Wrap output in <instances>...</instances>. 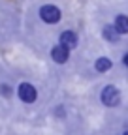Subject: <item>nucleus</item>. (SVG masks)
<instances>
[{
    "instance_id": "f257e3e1",
    "label": "nucleus",
    "mask_w": 128,
    "mask_h": 135,
    "mask_svg": "<svg viewBox=\"0 0 128 135\" xmlns=\"http://www.w3.org/2000/svg\"><path fill=\"white\" fill-rule=\"evenodd\" d=\"M100 99L106 107H117L119 101H121V94L113 84H107V86H104V90L100 94Z\"/></svg>"
},
{
    "instance_id": "9b49d317",
    "label": "nucleus",
    "mask_w": 128,
    "mask_h": 135,
    "mask_svg": "<svg viewBox=\"0 0 128 135\" xmlns=\"http://www.w3.org/2000/svg\"><path fill=\"white\" fill-rule=\"evenodd\" d=\"M122 135H128V129H126V131H124V133H122Z\"/></svg>"
},
{
    "instance_id": "1a4fd4ad",
    "label": "nucleus",
    "mask_w": 128,
    "mask_h": 135,
    "mask_svg": "<svg viewBox=\"0 0 128 135\" xmlns=\"http://www.w3.org/2000/svg\"><path fill=\"white\" fill-rule=\"evenodd\" d=\"M0 94H2L4 98H11V94H13V90H11V86H10V84H6V83H2V84H0Z\"/></svg>"
},
{
    "instance_id": "423d86ee",
    "label": "nucleus",
    "mask_w": 128,
    "mask_h": 135,
    "mask_svg": "<svg viewBox=\"0 0 128 135\" xmlns=\"http://www.w3.org/2000/svg\"><path fill=\"white\" fill-rule=\"evenodd\" d=\"M113 26H115V30L119 34H128V17L126 15H117Z\"/></svg>"
},
{
    "instance_id": "f03ea898",
    "label": "nucleus",
    "mask_w": 128,
    "mask_h": 135,
    "mask_svg": "<svg viewBox=\"0 0 128 135\" xmlns=\"http://www.w3.org/2000/svg\"><path fill=\"white\" fill-rule=\"evenodd\" d=\"M40 17H42L43 23H47V25H55V23L60 21L62 13H60V9H58L57 6H53V4H45V6L40 8Z\"/></svg>"
},
{
    "instance_id": "20e7f679",
    "label": "nucleus",
    "mask_w": 128,
    "mask_h": 135,
    "mask_svg": "<svg viewBox=\"0 0 128 135\" xmlns=\"http://www.w3.org/2000/svg\"><path fill=\"white\" fill-rule=\"evenodd\" d=\"M51 58H53L57 64H66L68 58H70V49H68V47H64L62 43L55 45V47L51 49Z\"/></svg>"
},
{
    "instance_id": "9d476101",
    "label": "nucleus",
    "mask_w": 128,
    "mask_h": 135,
    "mask_svg": "<svg viewBox=\"0 0 128 135\" xmlns=\"http://www.w3.org/2000/svg\"><path fill=\"white\" fill-rule=\"evenodd\" d=\"M122 64H124V66H126V68H128V53H126V55H124V56H122Z\"/></svg>"
},
{
    "instance_id": "39448f33",
    "label": "nucleus",
    "mask_w": 128,
    "mask_h": 135,
    "mask_svg": "<svg viewBox=\"0 0 128 135\" xmlns=\"http://www.w3.org/2000/svg\"><path fill=\"white\" fill-rule=\"evenodd\" d=\"M60 43L64 47H68V49H75L77 43H79V38H77V34L74 30H64L60 34Z\"/></svg>"
},
{
    "instance_id": "7ed1b4c3",
    "label": "nucleus",
    "mask_w": 128,
    "mask_h": 135,
    "mask_svg": "<svg viewBox=\"0 0 128 135\" xmlns=\"http://www.w3.org/2000/svg\"><path fill=\"white\" fill-rule=\"evenodd\" d=\"M17 94H19V99L23 103H34L36 98H38V90L30 83H21L19 88H17Z\"/></svg>"
},
{
    "instance_id": "0eeeda50",
    "label": "nucleus",
    "mask_w": 128,
    "mask_h": 135,
    "mask_svg": "<svg viewBox=\"0 0 128 135\" xmlns=\"http://www.w3.org/2000/svg\"><path fill=\"white\" fill-rule=\"evenodd\" d=\"M102 34H104V38H106L107 41H117V40H119V36H121V34L115 30V26H113V25H107V26H104Z\"/></svg>"
},
{
    "instance_id": "6e6552de",
    "label": "nucleus",
    "mask_w": 128,
    "mask_h": 135,
    "mask_svg": "<svg viewBox=\"0 0 128 135\" xmlns=\"http://www.w3.org/2000/svg\"><path fill=\"white\" fill-rule=\"evenodd\" d=\"M94 68H96V71H100V73H104V71L111 70V60H109L107 56H100L98 60H96Z\"/></svg>"
}]
</instances>
